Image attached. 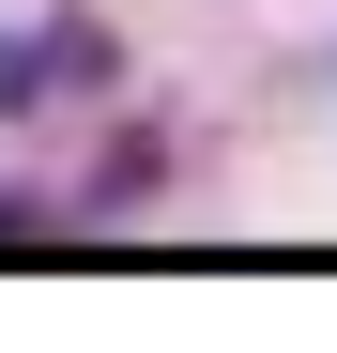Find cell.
<instances>
[{"label": "cell", "mask_w": 337, "mask_h": 353, "mask_svg": "<svg viewBox=\"0 0 337 353\" xmlns=\"http://www.w3.org/2000/svg\"><path fill=\"white\" fill-rule=\"evenodd\" d=\"M31 246H46V230H31V215H0V261H31Z\"/></svg>", "instance_id": "1"}]
</instances>
